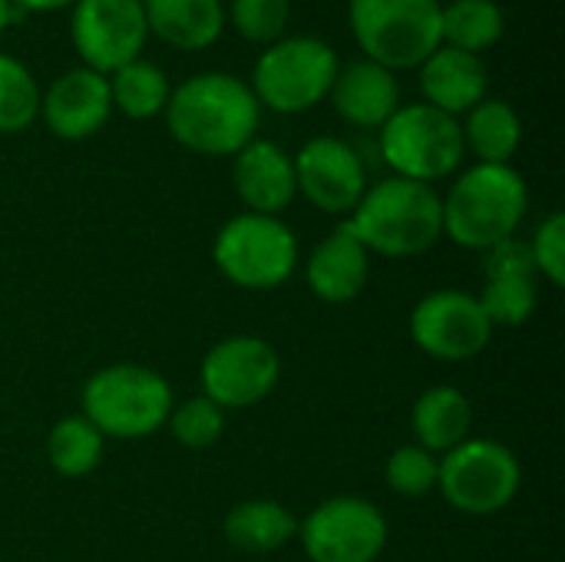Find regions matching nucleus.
<instances>
[{"label": "nucleus", "instance_id": "f257e3e1", "mask_svg": "<svg viewBox=\"0 0 565 562\" xmlns=\"http://www.w3.org/2000/svg\"><path fill=\"white\" fill-rule=\"evenodd\" d=\"M166 123L179 146L199 156H235L262 123L252 86L232 73H199L179 83L166 103Z\"/></svg>", "mask_w": 565, "mask_h": 562}, {"label": "nucleus", "instance_id": "f03ea898", "mask_svg": "<svg viewBox=\"0 0 565 562\" xmlns=\"http://www.w3.org/2000/svg\"><path fill=\"white\" fill-rule=\"evenodd\" d=\"M344 229L367 248V255L414 258L440 242L444 205L434 185L391 176L367 185Z\"/></svg>", "mask_w": 565, "mask_h": 562}, {"label": "nucleus", "instance_id": "7ed1b4c3", "mask_svg": "<svg viewBox=\"0 0 565 562\" xmlns=\"http://www.w3.org/2000/svg\"><path fill=\"white\" fill-rule=\"evenodd\" d=\"M444 205V235L460 248L487 252L503 238H513L526 209L530 189L513 166L477 162L450 185Z\"/></svg>", "mask_w": 565, "mask_h": 562}, {"label": "nucleus", "instance_id": "20e7f679", "mask_svg": "<svg viewBox=\"0 0 565 562\" xmlns=\"http://www.w3.org/2000/svg\"><path fill=\"white\" fill-rule=\"evenodd\" d=\"M172 404L169 381L142 364L99 368L83 388V417L116 441L152 437L166 427Z\"/></svg>", "mask_w": 565, "mask_h": 562}, {"label": "nucleus", "instance_id": "39448f33", "mask_svg": "<svg viewBox=\"0 0 565 562\" xmlns=\"http://www.w3.org/2000/svg\"><path fill=\"white\" fill-rule=\"evenodd\" d=\"M440 0H348V23L364 60L417 70L440 46Z\"/></svg>", "mask_w": 565, "mask_h": 562}, {"label": "nucleus", "instance_id": "423d86ee", "mask_svg": "<svg viewBox=\"0 0 565 562\" xmlns=\"http://www.w3.org/2000/svg\"><path fill=\"white\" fill-rule=\"evenodd\" d=\"M338 66V53L321 36H281L255 60L252 93L258 106L281 116L308 113L331 93Z\"/></svg>", "mask_w": 565, "mask_h": 562}, {"label": "nucleus", "instance_id": "0eeeda50", "mask_svg": "<svg viewBox=\"0 0 565 562\" xmlns=\"http://www.w3.org/2000/svg\"><path fill=\"white\" fill-rule=\"evenodd\" d=\"M381 156L401 179L434 185L460 169L467 146L457 116H447L427 103L397 106L381 126Z\"/></svg>", "mask_w": 565, "mask_h": 562}, {"label": "nucleus", "instance_id": "6e6552de", "mask_svg": "<svg viewBox=\"0 0 565 562\" xmlns=\"http://www.w3.org/2000/svg\"><path fill=\"white\" fill-rule=\"evenodd\" d=\"M212 262L238 288H281L298 268V238L278 215L242 212L228 219L212 245Z\"/></svg>", "mask_w": 565, "mask_h": 562}, {"label": "nucleus", "instance_id": "1a4fd4ad", "mask_svg": "<svg viewBox=\"0 0 565 562\" xmlns=\"http://www.w3.org/2000/svg\"><path fill=\"white\" fill-rule=\"evenodd\" d=\"M523 470L516 454L490 437L463 441L437 460V490L467 517H493L520 494Z\"/></svg>", "mask_w": 565, "mask_h": 562}, {"label": "nucleus", "instance_id": "9d476101", "mask_svg": "<svg viewBox=\"0 0 565 562\" xmlns=\"http://www.w3.org/2000/svg\"><path fill=\"white\" fill-rule=\"evenodd\" d=\"M311 562H377L387 547V520L364 497H331L298 527Z\"/></svg>", "mask_w": 565, "mask_h": 562}, {"label": "nucleus", "instance_id": "9b49d317", "mask_svg": "<svg viewBox=\"0 0 565 562\" xmlns=\"http://www.w3.org/2000/svg\"><path fill=\"white\" fill-rule=\"evenodd\" d=\"M281 378L278 351L255 335H235L209 348L202 358V397L222 411L262 404Z\"/></svg>", "mask_w": 565, "mask_h": 562}, {"label": "nucleus", "instance_id": "f8f14e48", "mask_svg": "<svg viewBox=\"0 0 565 562\" xmlns=\"http://www.w3.org/2000/svg\"><path fill=\"white\" fill-rule=\"evenodd\" d=\"M70 36L83 66L109 76L142 56L149 40L142 0H76Z\"/></svg>", "mask_w": 565, "mask_h": 562}, {"label": "nucleus", "instance_id": "ddd939ff", "mask_svg": "<svg viewBox=\"0 0 565 562\" xmlns=\"http://www.w3.org/2000/svg\"><path fill=\"white\" fill-rule=\"evenodd\" d=\"M414 344L437 361H470L493 341V325L477 295L440 288L424 295L411 311Z\"/></svg>", "mask_w": 565, "mask_h": 562}, {"label": "nucleus", "instance_id": "4468645a", "mask_svg": "<svg viewBox=\"0 0 565 562\" xmlns=\"http://www.w3.org/2000/svg\"><path fill=\"white\" fill-rule=\"evenodd\" d=\"M295 162L298 192L328 215H348L367 192V172L358 149L338 136H315Z\"/></svg>", "mask_w": 565, "mask_h": 562}, {"label": "nucleus", "instance_id": "2eb2a0df", "mask_svg": "<svg viewBox=\"0 0 565 562\" xmlns=\"http://www.w3.org/2000/svg\"><path fill=\"white\" fill-rule=\"evenodd\" d=\"M483 291L477 295L483 315L497 328H520L536 311V265L530 245L513 238L497 242L483 252Z\"/></svg>", "mask_w": 565, "mask_h": 562}, {"label": "nucleus", "instance_id": "dca6fc26", "mask_svg": "<svg viewBox=\"0 0 565 562\" xmlns=\"http://www.w3.org/2000/svg\"><path fill=\"white\" fill-rule=\"evenodd\" d=\"M40 116L46 129L60 139L79 142L96 136L113 116L109 79L86 66L66 70L40 96Z\"/></svg>", "mask_w": 565, "mask_h": 562}, {"label": "nucleus", "instance_id": "f3484780", "mask_svg": "<svg viewBox=\"0 0 565 562\" xmlns=\"http://www.w3.org/2000/svg\"><path fill=\"white\" fill-rule=\"evenodd\" d=\"M232 182L245 209L255 215H278L298 195L291 156L268 139H252L245 149L235 152Z\"/></svg>", "mask_w": 565, "mask_h": 562}, {"label": "nucleus", "instance_id": "a211bd4d", "mask_svg": "<svg viewBox=\"0 0 565 562\" xmlns=\"http://www.w3.org/2000/svg\"><path fill=\"white\" fill-rule=\"evenodd\" d=\"M367 275H371V255L344 225H338L331 235H324L311 248L308 265H305L311 295L328 305L354 301L364 291Z\"/></svg>", "mask_w": 565, "mask_h": 562}, {"label": "nucleus", "instance_id": "6ab92c4d", "mask_svg": "<svg viewBox=\"0 0 565 562\" xmlns=\"http://www.w3.org/2000/svg\"><path fill=\"white\" fill-rule=\"evenodd\" d=\"M328 96L338 116L361 129H381L401 106L397 76L371 60H354L348 66H338V76Z\"/></svg>", "mask_w": 565, "mask_h": 562}, {"label": "nucleus", "instance_id": "aec40b11", "mask_svg": "<svg viewBox=\"0 0 565 562\" xmlns=\"http://www.w3.org/2000/svg\"><path fill=\"white\" fill-rule=\"evenodd\" d=\"M417 70H420L424 103L447 113V116L470 113L480 99H487L490 76H487L483 60L473 53H463V50L440 43Z\"/></svg>", "mask_w": 565, "mask_h": 562}, {"label": "nucleus", "instance_id": "412c9836", "mask_svg": "<svg viewBox=\"0 0 565 562\" xmlns=\"http://www.w3.org/2000/svg\"><path fill=\"white\" fill-rule=\"evenodd\" d=\"M146 26L182 53L209 50L225 30L222 0H142Z\"/></svg>", "mask_w": 565, "mask_h": 562}, {"label": "nucleus", "instance_id": "4be33fe9", "mask_svg": "<svg viewBox=\"0 0 565 562\" xmlns=\"http://www.w3.org/2000/svg\"><path fill=\"white\" fill-rule=\"evenodd\" d=\"M411 427L417 434V447H424L437 457L467 441V434L473 427V407L460 388L437 384V388H427L414 401Z\"/></svg>", "mask_w": 565, "mask_h": 562}, {"label": "nucleus", "instance_id": "5701e85b", "mask_svg": "<svg viewBox=\"0 0 565 562\" xmlns=\"http://www.w3.org/2000/svg\"><path fill=\"white\" fill-rule=\"evenodd\" d=\"M225 540L238 553H275L298 537V517L278 500H242L222 520Z\"/></svg>", "mask_w": 565, "mask_h": 562}, {"label": "nucleus", "instance_id": "b1692460", "mask_svg": "<svg viewBox=\"0 0 565 562\" xmlns=\"http://www.w3.org/2000/svg\"><path fill=\"white\" fill-rule=\"evenodd\" d=\"M463 129V146L490 166H510V159L516 156L520 142H523V119L520 113L503 103V99H480L470 113L467 123H460Z\"/></svg>", "mask_w": 565, "mask_h": 562}, {"label": "nucleus", "instance_id": "393cba45", "mask_svg": "<svg viewBox=\"0 0 565 562\" xmlns=\"http://www.w3.org/2000/svg\"><path fill=\"white\" fill-rule=\"evenodd\" d=\"M507 17L497 0H454L440 10V43L483 56L503 40Z\"/></svg>", "mask_w": 565, "mask_h": 562}, {"label": "nucleus", "instance_id": "a878e982", "mask_svg": "<svg viewBox=\"0 0 565 562\" xmlns=\"http://www.w3.org/2000/svg\"><path fill=\"white\" fill-rule=\"evenodd\" d=\"M109 79V96H113V109H119L129 119H152L166 109L169 103V76L162 73L159 63L152 60H132L126 66H119L116 73L106 76Z\"/></svg>", "mask_w": 565, "mask_h": 562}, {"label": "nucleus", "instance_id": "bb28decb", "mask_svg": "<svg viewBox=\"0 0 565 562\" xmlns=\"http://www.w3.org/2000/svg\"><path fill=\"white\" fill-rule=\"evenodd\" d=\"M103 441L106 437L83 414L63 417L53 424L46 437V460L60 477H70V480L86 477L103 460Z\"/></svg>", "mask_w": 565, "mask_h": 562}, {"label": "nucleus", "instance_id": "cd10ccee", "mask_svg": "<svg viewBox=\"0 0 565 562\" xmlns=\"http://www.w3.org/2000/svg\"><path fill=\"white\" fill-rule=\"evenodd\" d=\"M40 83L10 53H0V132H23L40 116Z\"/></svg>", "mask_w": 565, "mask_h": 562}, {"label": "nucleus", "instance_id": "c85d7f7f", "mask_svg": "<svg viewBox=\"0 0 565 562\" xmlns=\"http://www.w3.org/2000/svg\"><path fill=\"white\" fill-rule=\"evenodd\" d=\"M166 427L172 431V437L182 447L205 450V447H212L222 437V431H225V411L215 407L209 397L199 394V397H189L182 404H172Z\"/></svg>", "mask_w": 565, "mask_h": 562}, {"label": "nucleus", "instance_id": "c756f323", "mask_svg": "<svg viewBox=\"0 0 565 562\" xmlns=\"http://www.w3.org/2000/svg\"><path fill=\"white\" fill-rule=\"evenodd\" d=\"M288 17H291L288 0H232L225 10V20H232L248 43H262V46L285 36Z\"/></svg>", "mask_w": 565, "mask_h": 562}, {"label": "nucleus", "instance_id": "7c9ffc66", "mask_svg": "<svg viewBox=\"0 0 565 562\" xmlns=\"http://www.w3.org/2000/svg\"><path fill=\"white\" fill-rule=\"evenodd\" d=\"M384 477L397 497H424L437 487V457L417 444L397 447L387 457Z\"/></svg>", "mask_w": 565, "mask_h": 562}, {"label": "nucleus", "instance_id": "2f4dec72", "mask_svg": "<svg viewBox=\"0 0 565 562\" xmlns=\"http://www.w3.org/2000/svg\"><path fill=\"white\" fill-rule=\"evenodd\" d=\"M530 255L536 265V275L550 278L556 288L565 282V215L553 212L540 222L533 242H530Z\"/></svg>", "mask_w": 565, "mask_h": 562}, {"label": "nucleus", "instance_id": "473e14b6", "mask_svg": "<svg viewBox=\"0 0 565 562\" xmlns=\"http://www.w3.org/2000/svg\"><path fill=\"white\" fill-rule=\"evenodd\" d=\"M17 13H50V10H63L73 7L76 0H10Z\"/></svg>", "mask_w": 565, "mask_h": 562}, {"label": "nucleus", "instance_id": "72a5a7b5", "mask_svg": "<svg viewBox=\"0 0 565 562\" xmlns=\"http://www.w3.org/2000/svg\"><path fill=\"white\" fill-rule=\"evenodd\" d=\"M17 17H20V13L13 10V3H10V0H0V33H3Z\"/></svg>", "mask_w": 565, "mask_h": 562}]
</instances>
